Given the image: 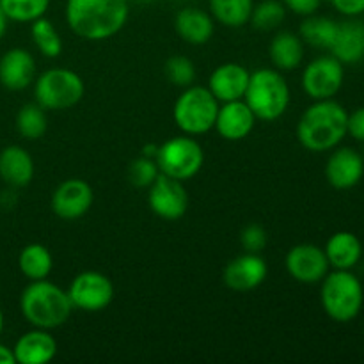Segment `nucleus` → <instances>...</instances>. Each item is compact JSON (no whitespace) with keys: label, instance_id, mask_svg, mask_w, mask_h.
<instances>
[{"label":"nucleus","instance_id":"nucleus-28","mask_svg":"<svg viewBox=\"0 0 364 364\" xmlns=\"http://www.w3.org/2000/svg\"><path fill=\"white\" fill-rule=\"evenodd\" d=\"M48 119L39 103H27L16 114V130L27 141H38L45 135Z\"/></svg>","mask_w":364,"mask_h":364},{"label":"nucleus","instance_id":"nucleus-8","mask_svg":"<svg viewBox=\"0 0 364 364\" xmlns=\"http://www.w3.org/2000/svg\"><path fill=\"white\" fill-rule=\"evenodd\" d=\"M155 160L160 173L174 180L187 181L201 171L205 153L192 135L183 134L159 146Z\"/></svg>","mask_w":364,"mask_h":364},{"label":"nucleus","instance_id":"nucleus-33","mask_svg":"<svg viewBox=\"0 0 364 364\" xmlns=\"http://www.w3.org/2000/svg\"><path fill=\"white\" fill-rule=\"evenodd\" d=\"M160 174L159 166H156L155 159H148V156H139L128 167V180L134 187L148 188L156 176Z\"/></svg>","mask_w":364,"mask_h":364},{"label":"nucleus","instance_id":"nucleus-23","mask_svg":"<svg viewBox=\"0 0 364 364\" xmlns=\"http://www.w3.org/2000/svg\"><path fill=\"white\" fill-rule=\"evenodd\" d=\"M326 256L334 270H352L363 258V244L358 235L338 231L327 240Z\"/></svg>","mask_w":364,"mask_h":364},{"label":"nucleus","instance_id":"nucleus-2","mask_svg":"<svg viewBox=\"0 0 364 364\" xmlns=\"http://www.w3.org/2000/svg\"><path fill=\"white\" fill-rule=\"evenodd\" d=\"M347 121L348 112L341 103L333 98L315 100L299 119L297 139L308 151H329L347 135Z\"/></svg>","mask_w":364,"mask_h":364},{"label":"nucleus","instance_id":"nucleus-32","mask_svg":"<svg viewBox=\"0 0 364 364\" xmlns=\"http://www.w3.org/2000/svg\"><path fill=\"white\" fill-rule=\"evenodd\" d=\"M166 77L171 84L178 87H188L192 85L196 78V66L188 57L185 55H173L166 60Z\"/></svg>","mask_w":364,"mask_h":364},{"label":"nucleus","instance_id":"nucleus-25","mask_svg":"<svg viewBox=\"0 0 364 364\" xmlns=\"http://www.w3.org/2000/svg\"><path fill=\"white\" fill-rule=\"evenodd\" d=\"M18 269L28 281L46 279L53 269V258L43 244L25 245L18 256Z\"/></svg>","mask_w":364,"mask_h":364},{"label":"nucleus","instance_id":"nucleus-10","mask_svg":"<svg viewBox=\"0 0 364 364\" xmlns=\"http://www.w3.org/2000/svg\"><path fill=\"white\" fill-rule=\"evenodd\" d=\"M345 80L343 64L333 55L316 57L302 71V89L313 100H331Z\"/></svg>","mask_w":364,"mask_h":364},{"label":"nucleus","instance_id":"nucleus-4","mask_svg":"<svg viewBox=\"0 0 364 364\" xmlns=\"http://www.w3.org/2000/svg\"><path fill=\"white\" fill-rule=\"evenodd\" d=\"M244 102L262 121H276L290 105V87L279 70L262 68L252 71L245 89Z\"/></svg>","mask_w":364,"mask_h":364},{"label":"nucleus","instance_id":"nucleus-20","mask_svg":"<svg viewBox=\"0 0 364 364\" xmlns=\"http://www.w3.org/2000/svg\"><path fill=\"white\" fill-rule=\"evenodd\" d=\"M329 50L341 64H355L364 59V21L358 16L340 21Z\"/></svg>","mask_w":364,"mask_h":364},{"label":"nucleus","instance_id":"nucleus-18","mask_svg":"<svg viewBox=\"0 0 364 364\" xmlns=\"http://www.w3.org/2000/svg\"><path fill=\"white\" fill-rule=\"evenodd\" d=\"M36 80V60L25 48H11L0 57V84L9 91H23Z\"/></svg>","mask_w":364,"mask_h":364},{"label":"nucleus","instance_id":"nucleus-26","mask_svg":"<svg viewBox=\"0 0 364 364\" xmlns=\"http://www.w3.org/2000/svg\"><path fill=\"white\" fill-rule=\"evenodd\" d=\"M338 31V21L329 16H316L309 14L304 18L299 28V36L309 46L318 50H329L334 41V36Z\"/></svg>","mask_w":364,"mask_h":364},{"label":"nucleus","instance_id":"nucleus-38","mask_svg":"<svg viewBox=\"0 0 364 364\" xmlns=\"http://www.w3.org/2000/svg\"><path fill=\"white\" fill-rule=\"evenodd\" d=\"M14 354L13 348L6 347V345L0 343V364H14Z\"/></svg>","mask_w":364,"mask_h":364},{"label":"nucleus","instance_id":"nucleus-19","mask_svg":"<svg viewBox=\"0 0 364 364\" xmlns=\"http://www.w3.org/2000/svg\"><path fill=\"white\" fill-rule=\"evenodd\" d=\"M14 361L20 364H45L57 355V341L48 329L34 327L23 333L13 347Z\"/></svg>","mask_w":364,"mask_h":364},{"label":"nucleus","instance_id":"nucleus-24","mask_svg":"<svg viewBox=\"0 0 364 364\" xmlns=\"http://www.w3.org/2000/svg\"><path fill=\"white\" fill-rule=\"evenodd\" d=\"M269 55L276 70L291 71L304 59V41L290 31L277 32L270 41Z\"/></svg>","mask_w":364,"mask_h":364},{"label":"nucleus","instance_id":"nucleus-6","mask_svg":"<svg viewBox=\"0 0 364 364\" xmlns=\"http://www.w3.org/2000/svg\"><path fill=\"white\" fill-rule=\"evenodd\" d=\"M217 112H219V100L208 87L188 85L174 103L173 117L176 127L185 135L194 137L213 130Z\"/></svg>","mask_w":364,"mask_h":364},{"label":"nucleus","instance_id":"nucleus-16","mask_svg":"<svg viewBox=\"0 0 364 364\" xmlns=\"http://www.w3.org/2000/svg\"><path fill=\"white\" fill-rule=\"evenodd\" d=\"M256 116L244 100H235L219 105L215 130L226 141H242L255 130Z\"/></svg>","mask_w":364,"mask_h":364},{"label":"nucleus","instance_id":"nucleus-42","mask_svg":"<svg viewBox=\"0 0 364 364\" xmlns=\"http://www.w3.org/2000/svg\"><path fill=\"white\" fill-rule=\"evenodd\" d=\"M139 2H149V0H139Z\"/></svg>","mask_w":364,"mask_h":364},{"label":"nucleus","instance_id":"nucleus-40","mask_svg":"<svg viewBox=\"0 0 364 364\" xmlns=\"http://www.w3.org/2000/svg\"><path fill=\"white\" fill-rule=\"evenodd\" d=\"M156 151H159V146L155 144H148L142 148V156H148V159H155Z\"/></svg>","mask_w":364,"mask_h":364},{"label":"nucleus","instance_id":"nucleus-3","mask_svg":"<svg viewBox=\"0 0 364 364\" xmlns=\"http://www.w3.org/2000/svg\"><path fill=\"white\" fill-rule=\"evenodd\" d=\"M20 309L32 327L52 331L64 326L75 308L66 290L48 279H39L23 288Z\"/></svg>","mask_w":364,"mask_h":364},{"label":"nucleus","instance_id":"nucleus-41","mask_svg":"<svg viewBox=\"0 0 364 364\" xmlns=\"http://www.w3.org/2000/svg\"><path fill=\"white\" fill-rule=\"evenodd\" d=\"M2 329H4V313L2 309H0V333H2Z\"/></svg>","mask_w":364,"mask_h":364},{"label":"nucleus","instance_id":"nucleus-14","mask_svg":"<svg viewBox=\"0 0 364 364\" xmlns=\"http://www.w3.org/2000/svg\"><path fill=\"white\" fill-rule=\"evenodd\" d=\"M267 274H269V265L262 256L255 255V252H244L228 263L223 279L230 290L245 294V291H252L259 284H263Z\"/></svg>","mask_w":364,"mask_h":364},{"label":"nucleus","instance_id":"nucleus-11","mask_svg":"<svg viewBox=\"0 0 364 364\" xmlns=\"http://www.w3.org/2000/svg\"><path fill=\"white\" fill-rule=\"evenodd\" d=\"M148 205L160 219H181L188 208V194L183 187V181L160 173L148 187Z\"/></svg>","mask_w":364,"mask_h":364},{"label":"nucleus","instance_id":"nucleus-30","mask_svg":"<svg viewBox=\"0 0 364 364\" xmlns=\"http://www.w3.org/2000/svg\"><path fill=\"white\" fill-rule=\"evenodd\" d=\"M48 6L50 0H0V7L7 18L20 23H32L45 16Z\"/></svg>","mask_w":364,"mask_h":364},{"label":"nucleus","instance_id":"nucleus-34","mask_svg":"<svg viewBox=\"0 0 364 364\" xmlns=\"http://www.w3.org/2000/svg\"><path fill=\"white\" fill-rule=\"evenodd\" d=\"M240 244L245 252H255V255H259V252L267 247V244H269V235H267L265 228L252 223L242 230Z\"/></svg>","mask_w":364,"mask_h":364},{"label":"nucleus","instance_id":"nucleus-27","mask_svg":"<svg viewBox=\"0 0 364 364\" xmlns=\"http://www.w3.org/2000/svg\"><path fill=\"white\" fill-rule=\"evenodd\" d=\"M255 0H210V14L224 27L238 28L249 23Z\"/></svg>","mask_w":364,"mask_h":364},{"label":"nucleus","instance_id":"nucleus-7","mask_svg":"<svg viewBox=\"0 0 364 364\" xmlns=\"http://www.w3.org/2000/svg\"><path fill=\"white\" fill-rule=\"evenodd\" d=\"M85 84L78 73L68 68H52L34 80L36 103L45 110H66L84 98Z\"/></svg>","mask_w":364,"mask_h":364},{"label":"nucleus","instance_id":"nucleus-36","mask_svg":"<svg viewBox=\"0 0 364 364\" xmlns=\"http://www.w3.org/2000/svg\"><path fill=\"white\" fill-rule=\"evenodd\" d=\"M347 134H350L355 141L364 142V107L355 109L354 112L348 114Z\"/></svg>","mask_w":364,"mask_h":364},{"label":"nucleus","instance_id":"nucleus-5","mask_svg":"<svg viewBox=\"0 0 364 364\" xmlns=\"http://www.w3.org/2000/svg\"><path fill=\"white\" fill-rule=\"evenodd\" d=\"M320 301L323 311L334 322H352L361 313L364 290L359 277L352 270H333L323 277Z\"/></svg>","mask_w":364,"mask_h":364},{"label":"nucleus","instance_id":"nucleus-15","mask_svg":"<svg viewBox=\"0 0 364 364\" xmlns=\"http://www.w3.org/2000/svg\"><path fill=\"white\" fill-rule=\"evenodd\" d=\"M364 176V156L352 148H338L326 164V178L336 191L355 187Z\"/></svg>","mask_w":364,"mask_h":364},{"label":"nucleus","instance_id":"nucleus-13","mask_svg":"<svg viewBox=\"0 0 364 364\" xmlns=\"http://www.w3.org/2000/svg\"><path fill=\"white\" fill-rule=\"evenodd\" d=\"M95 192L91 185L80 178L64 180L52 194V212L59 219L77 220L91 210Z\"/></svg>","mask_w":364,"mask_h":364},{"label":"nucleus","instance_id":"nucleus-37","mask_svg":"<svg viewBox=\"0 0 364 364\" xmlns=\"http://www.w3.org/2000/svg\"><path fill=\"white\" fill-rule=\"evenodd\" d=\"M334 9L345 16H359L364 13V0H331Z\"/></svg>","mask_w":364,"mask_h":364},{"label":"nucleus","instance_id":"nucleus-31","mask_svg":"<svg viewBox=\"0 0 364 364\" xmlns=\"http://www.w3.org/2000/svg\"><path fill=\"white\" fill-rule=\"evenodd\" d=\"M287 18V7L281 0H262L252 7L251 23L258 31H274Z\"/></svg>","mask_w":364,"mask_h":364},{"label":"nucleus","instance_id":"nucleus-12","mask_svg":"<svg viewBox=\"0 0 364 364\" xmlns=\"http://www.w3.org/2000/svg\"><path fill=\"white\" fill-rule=\"evenodd\" d=\"M284 265L291 279L302 284L320 283L331 269L326 251L315 244L294 245L287 252Z\"/></svg>","mask_w":364,"mask_h":364},{"label":"nucleus","instance_id":"nucleus-21","mask_svg":"<svg viewBox=\"0 0 364 364\" xmlns=\"http://www.w3.org/2000/svg\"><path fill=\"white\" fill-rule=\"evenodd\" d=\"M212 14L199 7H185L178 11L174 18V28L176 34L188 45H205L212 39L215 23Z\"/></svg>","mask_w":364,"mask_h":364},{"label":"nucleus","instance_id":"nucleus-17","mask_svg":"<svg viewBox=\"0 0 364 364\" xmlns=\"http://www.w3.org/2000/svg\"><path fill=\"white\" fill-rule=\"evenodd\" d=\"M251 71L238 63H224L210 75L208 89L219 103L244 100Z\"/></svg>","mask_w":364,"mask_h":364},{"label":"nucleus","instance_id":"nucleus-35","mask_svg":"<svg viewBox=\"0 0 364 364\" xmlns=\"http://www.w3.org/2000/svg\"><path fill=\"white\" fill-rule=\"evenodd\" d=\"M281 2L291 13L299 14V16H309V14H315L318 11L322 0H281Z\"/></svg>","mask_w":364,"mask_h":364},{"label":"nucleus","instance_id":"nucleus-22","mask_svg":"<svg viewBox=\"0 0 364 364\" xmlns=\"http://www.w3.org/2000/svg\"><path fill=\"white\" fill-rule=\"evenodd\" d=\"M0 178L11 187H27L34 178V160L27 149L11 144L0 151Z\"/></svg>","mask_w":364,"mask_h":364},{"label":"nucleus","instance_id":"nucleus-39","mask_svg":"<svg viewBox=\"0 0 364 364\" xmlns=\"http://www.w3.org/2000/svg\"><path fill=\"white\" fill-rule=\"evenodd\" d=\"M7 21H9V18H7V14L4 13V9H2V7H0V39H2L4 34H6Z\"/></svg>","mask_w":364,"mask_h":364},{"label":"nucleus","instance_id":"nucleus-29","mask_svg":"<svg viewBox=\"0 0 364 364\" xmlns=\"http://www.w3.org/2000/svg\"><path fill=\"white\" fill-rule=\"evenodd\" d=\"M31 36L36 48H38L45 57L55 59V57H59L60 52H63V39H60V34L57 32V28L53 27L52 21L46 20L45 16L32 21Z\"/></svg>","mask_w":364,"mask_h":364},{"label":"nucleus","instance_id":"nucleus-9","mask_svg":"<svg viewBox=\"0 0 364 364\" xmlns=\"http://www.w3.org/2000/svg\"><path fill=\"white\" fill-rule=\"evenodd\" d=\"M68 295L75 309L98 313L109 308L114 301V284L105 274L85 270L75 276L68 288Z\"/></svg>","mask_w":364,"mask_h":364},{"label":"nucleus","instance_id":"nucleus-1","mask_svg":"<svg viewBox=\"0 0 364 364\" xmlns=\"http://www.w3.org/2000/svg\"><path fill=\"white\" fill-rule=\"evenodd\" d=\"M128 0H68L66 21L85 41H105L127 25Z\"/></svg>","mask_w":364,"mask_h":364}]
</instances>
